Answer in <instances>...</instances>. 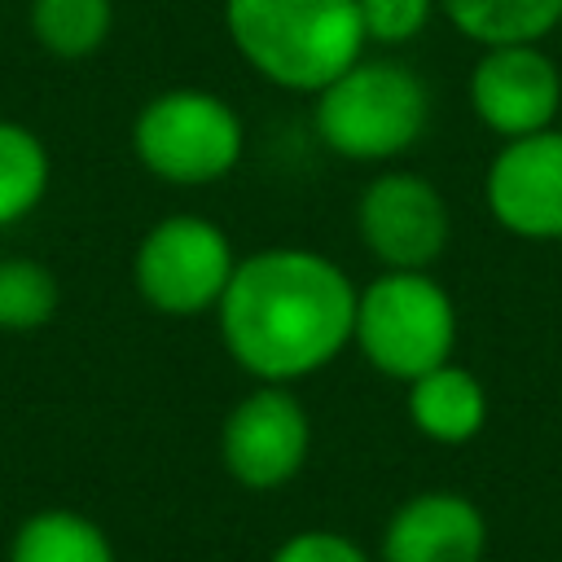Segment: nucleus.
Segmentation results:
<instances>
[{
  "label": "nucleus",
  "mask_w": 562,
  "mask_h": 562,
  "mask_svg": "<svg viewBox=\"0 0 562 562\" xmlns=\"http://www.w3.org/2000/svg\"><path fill=\"white\" fill-rule=\"evenodd\" d=\"M220 338L259 382H294L325 369L356 329L351 277L303 246H268L237 259L220 299Z\"/></svg>",
  "instance_id": "f257e3e1"
},
{
  "label": "nucleus",
  "mask_w": 562,
  "mask_h": 562,
  "mask_svg": "<svg viewBox=\"0 0 562 562\" xmlns=\"http://www.w3.org/2000/svg\"><path fill=\"white\" fill-rule=\"evenodd\" d=\"M224 26L241 61L290 92H321L364 48L356 0H224Z\"/></svg>",
  "instance_id": "f03ea898"
},
{
  "label": "nucleus",
  "mask_w": 562,
  "mask_h": 562,
  "mask_svg": "<svg viewBox=\"0 0 562 562\" xmlns=\"http://www.w3.org/2000/svg\"><path fill=\"white\" fill-rule=\"evenodd\" d=\"M430 119L426 83L400 61H356L316 92L321 140L356 162L408 149Z\"/></svg>",
  "instance_id": "7ed1b4c3"
},
{
  "label": "nucleus",
  "mask_w": 562,
  "mask_h": 562,
  "mask_svg": "<svg viewBox=\"0 0 562 562\" xmlns=\"http://www.w3.org/2000/svg\"><path fill=\"white\" fill-rule=\"evenodd\" d=\"M351 338L386 378H422L439 369L457 338V316L439 281L413 268H391L356 294Z\"/></svg>",
  "instance_id": "20e7f679"
},
{
  "label": "nucleus",
  "mask_w": 562,
  "mask_h": 562,
  "mask_svg": "<svg viewBox=\"0 0 562 562\" xmlns=\"http://www.w3.org/2000/svg\"><path fill=\"white\" fill-rule=\"evenodd\" d=\"M241 145L246 132L233 105L198 88L158 92L132 123V149L140 167L167 184H211L228 176L241 158Z\"/></svg>",
  "instance_id": "39448f33"
},
{
  "label": "nucleus",
  "mask_w": 562,
  "mask_h": 562,
  "mask_svg": "<svg viewBox=\"0 0 562 562\" xmlns=\"http://www.w3.org/2000/svg\"><path fill=\"white\" fill-rule=\"evenodd\" d=\"M233 268V246L215 220L167 215L140 237L132 281L149 307L167 316H198L220 307Z\"/></svg>",
  "instance_id": "423d86ee"
},
{
  "label": "nucleus",
  "mask_w": 562,
  "mask_h": 562,
  "mask_svg": "<svg viewBox=\"0 0 562 562\" xmlns=\"http://www.w3.org/2000/svg\"><path fill=\"white\" fill-rule=\"evenodd\" d=\"M312 448V422L303 404L281 382H259V391L241 395L220 430L224 470L255 492H272L290 483Z\"/></svg>",
  "instance_id": "0eeeda50"
},
{
  "label": "nucleus",
  "mask_w": 562,
  "mask_h": 562,
  "mask_svg": "<svg viewBox=\"0 0 562 562\" xmlns=\"http://www.w3.org/2000/svg\"><path fill=\"white\" fill-rule=\"evenodd\" d=\"M360 237L386 268L422 272L448 241V206L430 180L386 171L360 198Z\"/></svg>",
  "instance_id": "6e6552de"
},
{
  "label": "nucleus",
  "mask_w": 562,
  "mask_h": 562,
  "mask_svg": "<svg viewBox=\"0 0 562 562\" xmlns=\"http://www.w3.org/2000/svg\"><path fill=\"white\" fill-rule=\"evenodd\" d=\"M487 202L518 237H562V132L514 136L487 171Z\"/></svg>",
  "instance_id": "1a4fd4ad"
},
{
  "label": "nucleus",
  "mask_w": 562,
  "mask_h": 562,
  "mask_svg": "<svg viewBox=\"0 0 562 562\" xmlns=\"http://www.w3.org/2000/svg\"><path fill=\"white\" fill-rule=\"evenodd\" d=\"M479 119L501 136H531L558 110V70L531 44H492L470 75Z\"/></svg>",
  "instance_id": "9d476101"
},
{
  "label": "nucleus",
  "mask_w": 562,
  "mask_h": 562,
  "mask_svg": "<svg viewBox=\"0 0 562 562\" xmlns=\"http://www.w3.org/2000/svg\"><path fill=\"white\" fill-rule=\"evenodd\" d=\"M483 514L452 492H422L395 509L382 536V562H479Z\"/></svg>",
  "instance_id": "9b49d317"
},
{
  "label": "nucleus",
  "mask_w": 562,
  "mask_h": 562,
  "mask_svg": "<svg viewBox=\"0 0 562 562\" xmlns=\"http://www.w3.org/2000/svg\"><path fill=\"white\" fill-rule=\"evenodd\" d=\"M483 413H487L483 386L465 369H452L443 360L439 369L413 378L408 417H413V426L422 435H430L439 443H465L483 426Z\"/></svg>",
  "instance_id": "f8f14e48"
},
{
  "label": "nucleus",
  "mask_w": 562,
  "mask_h": 562,
  "mask_svg": "<svg viewBox=\"0 0 562 562\" xmlns=\"http://www.w3.org/2000/svg\"><path fill=\"white\" fill-rule=\"evenodd\" d=\"M9 562H114V544L79 509H40L13 531Z\"/></svg>",
  "instance_id": "ddd939ff"
},
{
  "label": "nucleus",
  "mask_w": 562,
  "mask_h": 562,
  "mask_svg": "<svg viewBox=\"0 0 562 562\" xmlns=\"http://www.w3.org/2000/svg\"><path fill=\"white\" fill-rule=\"evenodd\" d=\"M457 31L483 44H531L562 18V0H439Z\"/></svg>",
  "instance_id": "4468645a"
},
{
  "label": "nucleus",
  "mask_w": 562,
  "mask_h": 562,
  "mask_svg": "<svg viewBox=\"0 0 562 562\" xmlns=\"http://www.w3.org/2000/svg\"><path fill=\"white\" fill-rule=\"evenodd\" d=\"M114 26L110 0H31V35L61 61L92 57Z\"/></svg>",
  "instance_id": "2eb2a0df"
},
{
  "label": "nucleus",
  "mask_w": 562,
  "mask_h": 562,
  "mask_svg": "<svg viewBox=\"0 0 562 562\" xmlns=\"http://www.w3.org/2000/svg\"><path fill=\"white\" fill-rule=\"evenodd\" d=\"M44 193H48L44 140L22 123L0 119V228L31 215L44 202Z\"/></svg>",
  "instance_id": "dca6fc26"
},
{
  "label": "nucleus",
  "mask_w": 562,
  "mask_h": 562,
  "mask_svg": "<svg viewBox=\"0 0 562 562\" xmlns=\"http://www.w3.org/2000/svg\"><path fill=\"white\" fill-rule=\"evenodd\" d=\"M57 312V277L40 259L9 255L0 259V329L31 334L44 329Z\"/></svg>",
  "instance_id": "f3484780"
},
{
  "label": "nucleus",
  "mask_w": 562,
  "mask_h": 562,
  "mask_svg": "<svg viewBox=\"0 0 562 562\" xmlns=\"http://www.w3.org/2000/svg\"><path fill=\"white\" fill-rule=\"evenodd\" d=\"M364 40L378 44H404L430 22V0H356Z\"/></svg>",
  "instance_id": "a211bd4d"
},
{
  "label": "nucleus",
  "mask_w": 562,
  "mask_h": 562,
  "mask_svg": "<svg viewBox=\"0 0 562 562\" xmlns=\"http://www.w3.org/2000/svg\"><path fill=\"white\" fill-rule=\"evenodd\" d=\"M268 562H369V553L338 531H299L281 540Z\"/></svg>",
  "instance_id": "6ab92c4d"
}]
</instances>
